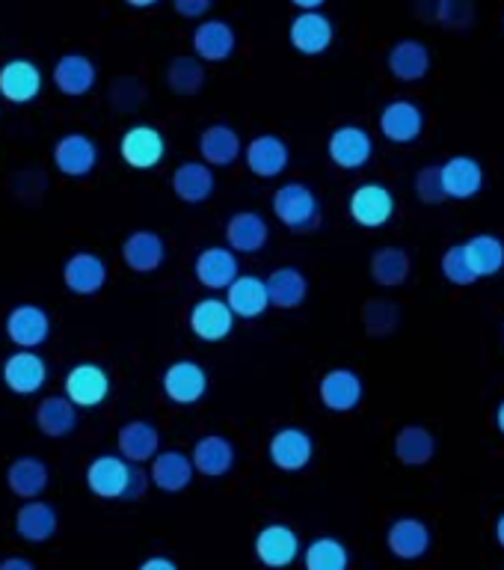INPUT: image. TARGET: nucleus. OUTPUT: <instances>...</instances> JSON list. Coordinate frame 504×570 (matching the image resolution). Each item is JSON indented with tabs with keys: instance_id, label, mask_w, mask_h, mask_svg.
Segmentation results:
<instances>
[{
	"instance_id": "obj_1",
	"label": "nucleus",
	"mask_w": 504,
	"mask_h": 570,
	"mask_svg": "<svg viewBox=\"0 0 504 570\" xmlns=\"http://www.w3.org/2000/svg\"><path fill=\"white\" fill-rule=\"evenodd\" d=\"M83 479H87L89 493L98 499H107V502H116V499L134 502L149 490V475L137 463L125 461L122 454H98V458H92Z\"/></svg>"
},
{
	"instance_id": "obj_2",
	"label": "nucleus",
	"mask_w": 504,
	"mask_h": 570,
	"mask_svg": "<svg viewBox=\"0 0 504 570\" xmlns=\"http://www.w3.org/2000/svg\"><path fill=\"white\" fill-rule=\"evenodd\" d=\"M274 217L291 232H312L320 223V203L306 181H285L274 194Z\"/></svg>"
},
{
	"instance_id": "obj_3",
	"label": "nucleus",
	"mask_w": 504,
	"mask_h": 570,
	"mask_svg": "<svg viewBox=\"0 0 504 570\" xmlns=\"http://www.w3.org/2000/svg\"><path fill=\"white\" fill-rule=\"evenodd\" d=\"M62 395L78 410L101 407L110 395V374L98 363L71 365L62 377Z\"/></svg>"
},
{
	"instance_id": "obj_4",
	"label": "nucleus",
	"mask_w": 504,
	"mask_h": 570,
	"mask_svg": "<svg viewBox=\"0 0 504 570\" xmlns=\"http://www.w3.org/2000/svg\"><path fill=\"white\" fill-rule=\"evenodd\" d=\"M160 390L176 407H194L208 392V372L196 360H176L160 374Z\"/></svg>"
},
{
	"instance_id": "obj_5",
	"label": "nucleus",
	"mask_w": 504,
	"mask_h": 570,
	"mask_svg": "<svg viewBox=\"0 0 504 570\" xmlns=\"http://www.w3.org/2000/svg\"><path fill=\"white\" fill-rule=\"evenodd\" d=\"M347 214L363 229H381L395 217V196L381 181H363L347 199Z\"/></svg>"
},
{
	"instance_id": "obj_6",
	"label": "nucleus",
	"mask_w": 504,
	"mask_h": 570,
	"mask_svg": "<svg viewBox=\"0 0 504 570\" xmlns=\"http://www.w3.org/2000/svg\"><path fill=\"white\" fill-rule=\"evenodd\" d=\"M107 276H110L107 262L98 253H89V249L71 253L66 258V265H62V285L75 297H96V294H101L107 285Z\"/></svg>"
},
{
	"instance_id": "obj_7",
	"label": "nucleus",
	"mask_w": 504,
	"mask_h": 570,
	"mask_svg": "<svg viewBox=\"0 0 504 570\" xmlns=\"http://www.w3.org/2000/svg\"><path fill=\"white\" fill-rule=\"evenodd\" d=\"M119 155L137 173H149L167 155V140L155 125H134L119 137Z\"/></svg>"
},
{
	"instance_id": "obj_8",
	"label": "nucleus",
	"mask_w": 504,
	"mask_h": 570,
	"mask_svg": "<svg viewBox=\"0 0 504 570\" xmlns=\"http://www.w3.org/2000/svg\"><path fill=\"white\" fill-rule=\"evenodd\" d=\"M267 458L274 463L276 470L283 472H300L306 470L315 458V440L309 431H303L297 425L279 428L270 443H267Z\"/></svg>"
},
{
	"instance_id": "obj_9",
	"label": "nucleus",
	"mask_w": 504,
	"mask_h": 570,
	"mask_svg": "<svg viewBox=\"0 0 504 570\" xmlns=\"http://www.w3.org/2000/svg\"><path fill=\"white\" fill-rule=\"evenodd\" d=\"M7 338L21 351H36L51 338V315L36 303H18L7 315Z\"/></svg>"
},
{
	"instance_id": "obj_10",
	"label": "nucleus",
	"mask_w": 504,
	"mask_h": 570,
	"mask_svg": "<svg viewBox=\"0 0 504 570\" xmlns=\"http://www.w3.org/2000/svg\"><path fill=\"white\" fill-rule=\"evenodd\" d=\"M53 167L66 178H87L98 167V142L83 131L62 134L53 142Z\"/></svg>"
},
{
	"instance_id": "obj_11",
	"label": "nucleus",
	"mask_w": 504,
	"mask_h": 570,
	"mask_svg": "<svg viewBox=\"0 0 504 570\" xmlns=\"http://www.w3.org/2000/svg\"><path fill=\"white\" fill-rule=\"evenodd\" d=\"M0 381L12 395H36L48 383V363L36 351H21L9 354L0 368Z\"/></svg>"
},
{
	"instance_id": "obj_12",
	"label": "nucleus",
	"mask_w": 504,
	"mask_h": 570,
	"mask_svg": "<svg viewBox=\"0 0 504 570\" xmlns=\"http://www.w3.org/2000/svg\"><path fill=\"white\" fill-rule=\"evenodd\" d=\"M327 155L338 169H363L374 155L372 134L365 131L363 125H338L336 131L329 134Z\"/></svg>"
},
{
	"instance_id": "obj_13",
	"label": "nucleus",
	"mask_w": 504,
	"mask_h": 570,
	"mask_svg": "<svg viewBox=\"0 0 504 570\" xmlns=\"http://www.w3.org/2000/svg\"><path fill=\"white\" fill-rule=\"evenodd\" d=\"M244 164L256 178H279L291 164V149L279 134H258L244 142Z\"/></svg>"
},
{
	"instance_id": "obj_14",
	"label": "nucleus",
	"mask_w": 504,
	"mask_h": 570,
	"mask_svg": "<svg viewBox=\"0 0 504 570\" xmlns=\"http://www.w3.org/2000/svg\"><path fill=\"white\" fill-rule=\"evenodd\" d=\"M190 333H194L199 342H208V345H217V342H226L235 330V315H231L229 303L211 294V297H202V301L194 303L190 309Z\"/></svg>"
},
{
	"instance_id": "obj_15",
	"label": "nucleus",
	"mask_w": 504,
	"mask_h": 570,
	"mask_svg": "<svg viewBox=\"0 0 504 570\" xmlns=\"http://www.w3.org/2000/svg\"><path fill=\"white\" fill-rule=\"evenodd\" d=\"M253 550H256V559L261 561L265 568L283 570L297 561L303 547L291 525L270 523L265 525V529H258L256 541H253Z\"/></svg>"
},
{
	"instance_id": "obj_16",
	"label": "nucleus",
	"mask_w": 504,
	"mask_h": 570,
	"mask_svg": "<svg viewBox=\"0 0 504 570\" xmlns=\"http://www.w3.org/2000/svg\"><path fill=\"white\" fill-rule=\"evenodd\" d=\"M381 134L395 146H407V142H416L425 131V110L416 105V101H407V98H395L381 110Z\"/></svg>"
},
{
	"instance_id": "obj_17",
	"label": "nucleus",
	"mask_w": 504,
	"mask_h": 570,
	"mask_svg": "<svg viewBox=\"0 0 504 570\" xmlns=\"http://www.w3.org/2000/svg\"><path fill=\"white\" fill-rule=\"evenodd\" d=\"M42 92V69L33 60L16 57L0 66V96L9 105H33Z\"/></svg>"
},
{
	"instance_id": "obj_18",
	"label": "nucleus",
	"mask_w": 504,
	"mask_h": 570,
	"mask_svg": "<svg viewBox=\"0 0 504 570\" xmlns=\"http://www.w3.org/2000/svg\"><path fill=\"white\" fill-rule=\"evenodd\" d=\"M288 39H291L294 51L303 57H320L329 51V45L336 39V27L320 9L315 12H297L288 27Z\"/></svg>"
},
{
	"instance_id": "obj_19",
	"label": "nucleus",
	"mask_w": 504,
	"mask_h": 570,
	"mask_svg": "<svg viewBox=\"0 0 504 570\" xmlns=\"http://www.w3.org/2000/svg\"><path fill=\"white\" fill-rule=\"evenodd\" d=\"M240 274L238 253H231L229 247H214L199 249V256L194 258V276L196 283L208 288V292H226L231 285V279Z\"/></svg>"
},
{
	"instance_id": "obj_20",
	"label": "nucleus",
	"mask_w": 504,
	"mask_h": 570,
	"mask_svg": "<svg viewBox=\"0 0 504 570\" xmlns=\"http://www.w3.org/2000/svg\"><path fill=\"white\" fill-rule=\"evenodd\" d=\"M320 404L329 410V413H350L363 404L365 386L363 377L354 372V368H329L318 383Z\"/></svg>"
},
{
	"instance_id": "obj_21",
	"label": "nucleus",
	"mask_w": 504,
	"mask_h": 570,
	"mask_svg": "<svg viewBox=\"0 0 504 570\" xmlns=\"http://www.w3.org/2000/svg\"><path fill=\"white\" fill-rule=\"evenodd\" d=\"M190 461H194L196 475H205V479H223L235 470V461H238V449L231 443L229 436L223 434H205L196 440L194 452H190Z\"/></svg>"
},
{
	"instance_id": "obj_22",
	"label": "nucleus",
	"mask_w": 504,
	"mask_h": 570,
	"mask_svg": "<svg viewBox=\"0 0 504 570\" xmlns=\"http://www.w3.org/2000/svg\"><path fill=\"white\" fill-rule=\"evenodd\" d=\"M267 240H270V223L265 220V214L238 212L226 223V247L238 256H256L267 247Z\"/></svg>"
},
{
	"instance_id": "obj_23",
	"label": "nucleus",
	"mask_w": 504,
	"mask_h": 570,
	"mask_svg": "<svg viewBox=\"0 0 504 570\" xmlns=\"http://www.w3.org/2000/svg\"><path fill=\"white\" fill-rule=\"evenodd\" d=\"M223 301L229 303L231 315L240 321H256L270 309V297H267L265 279L256 274L235 276L229 288H226V297H223Z\"/></svg>"
},
{
	"instance_id": "obj_24",
	"label": "nucleus",
	"mask_w": 504,
	"mask_h": 570,
	"mask_svg": "<svg viewBox=\"0 0 504 570\" xmlns=\"http://www.w3.org/2000/svg\"><path fill=\"white\" fill-rule=\"evenodd\" d=\"M194 461L181 449L158 452L149 461V484H155L164 493H181L194 484Z\"/></svg>"
},
{
	"instance_id": "obj_25",
	"label": "nucleus",
	"mask_w": 504,
	"mask_h": 570,
	"mask_svg": "<svg viewBox=\"0 0 504 570\" xmlns=\"http://www.w3.org/2000/svg\"><path fill=\"white\" fill-rule=\"evenodd\" d=\"M169 185H172V194L187 205H202L208 203L217 190V176H214V169L205 164V160H185V164H178L172 169V178H169Z\"/></svg>"
},
{
	"instance_id": "obj_26",
	"label": "nucleus",
	"mask_w": 504,
	"mask_h": 570,
	"mask_svg": "<svg viewBox=\"0 0 504 570\" xmlns=\"http://www.w3.org/2000/svg\"><path fill=\"white\" fill-rule=\"evenodd\" d=\"M431 541H434L431 529L418 517H398L389 525V532H386V547H389V552L395 559L404 561L425 559L427 550H431Z\"/></svg>"
},
{
	"instance_id": "obj_27",
	"label": "nucleus",
	"mask_w": 504,
	"mask_h": 570,
	"mask_svg": "<svg viewBox=\"0 0 504 570\" xmlns=\"http://www.w3.org/2000/svg\"><path fill=\"white\" fill-rule=\"evenodd\" d=\"M238 48V36L231 30L229 21L223 18H205L202 24L194 30V57L202 62H223L229 60Z\"/></svg>"
},
{
	"instance_id": "obj_28",
	"label": "nucleus",
	"mask_w": 504,
	"mask_h": 570,
	"mask_svg": "<svg viewBox=\"0 0 504 570\" xmlns=\"http://www.w3.org/2000/svg\"><path fill=\"white\" fill-rule=\"evenodd\" d=\"M53 87L60 89L62 96L83 98L92 92L98 80V66L89 60L87 53H62L57 66H53Z\"/></svg>"
},
{
	"instance_id": "obj_29",
	"label": "nucleus",
	"mask_w": 504,
	"mask_h": 570,
	"mask_svg": "<svg viewBox=\"0 0 504 570\" xmlns=\"http://www.w3.org/2000/svg\"><path fill=\"white\" fill-rule=\"evenodd\" d=\"M167 258V244L155 229H134L122 240V262L134 274H155Z\"/></svg>"
},
{
	"instance_id": "obj_30",
	"label": "nucleus",
	"mask_w": 504,
	"mask_h": 570,
	"mask_svg": "<svg viewBox=\"0 0 504 570\" xmlns=\"http://www.w3.org/2000/svg\"><path fill=\"white\" fill-rule=\"evenodd\" d=\"M439 173H443V187L445 199H475L484 187V169L475 158L470 155H454L445 164H439Z\"/></svg>"
},
{
	"instance_id": "obj_31",
	"label": "nucleus",
	"mask_w": 504,
	"mask_h": 570,
	"mask_svg": "<svg viewBox=\"0 0 504 570\" xmlns=\"http://www.w3.org/2000/svg\"><path fill=\"white\" fill-rule=\"evenodd\" d=\"M199 155L211 169H226L244 155V140L231 125L214 122L199 134Z\"/></svg>"
},
{
	"instance_id": "obj_32",
	"label": "nucleus",
	"mask_w": 504,
	"mask_h": 570,
	"mask_svg": "<svg viewBox=\"0 0 504 570\" xmlns=\"http://www.w3.org/2000/svg\"><path fill=\"white\" fill-rule=\"evenodd\" d=\"M51 484V470L42 458L33 454H21L7 466V488L16 493L18 499H39Z\"/></svg>"
},
{
	"instance_id": "obj_33",
	"label": "nucleus",
	"mask_w": 504,
	"mask_h": 570,
	"mask_svg": "<svg viewBox=\"0 0 504 570\" xmlns=\"http://www.w3.org/2000/svg\"><path fill=\"white\" fill-rule=\"evenodd\" d=\"M57 529H60V517H57L53 505L42 502V499H27L24 505L16 511V532L21 541H51L53 534H57Z\"/></svg>"
},
{
	"instance_id": "obj_34",
	"label": "nucleus",
	"mask_w": 504,
	"mask_h": 570,
	"mask_svg": "<svg viewBox=\"0 0 504 570\" xmlns=\"http://www.w3.org/2000/svg\"><path fill=\"white\" fill-rule=\"evenodd\" d=\"M119 454H122L128 463H149L155 454L160 452V431L146 419H131L119 428Z\"/></svg>"
},
{
	"instance_id": "obj_35",
	"label": "nucleus",
	"mask_w": 504,
	"mask_h": 570,
	"mask_svg": "<svg viewBox=\"0 0 504 570\" xmlns=\"http://www.w3.org/2000/svg\"><path fill=\"white\" fill-rule=\"evenodd\" d=\"M78 425L80 410L66 395H48V399L39 401V407H36V428L42 431V436L62 440V436L75 434Z\"/></svg>"
},
{
	"instance_id": "obj_36",
	"label": "nucleus",
	"mask_w": 504,
	"mask_h": 570,
	"mask_svg": "<svg viewBox=\"0 0 504 570\" xmlns=\"http://www.w3.org/2000/svg\"><path fill=\"white\" fill-rule=\"evenodd\" d=\"M386 66H389L392 78L416 83V80L427 78V71H431V51L418 39H401V42L392 45Z\"/></svg>"
},
{
	"instance_id": "obj_37",
	"label": "nucleus",
	"mask_w": 504,
	"mask_h": 570,
	"mask_svg": "<svg viewBox=\"0 0 504 570\" xmlns=\"http://www.w3.org/2000/svg\"><path fill=\"white\" fill-rule=\"evenodd\" d=\"M265 285L270 306H276V309H297L309 297V279L300 267L294 265L276 267L274 274L265 279Z\"/></svg>"
},
{
	"instance_id": "obj_38",
	"label": "nucleus",
	"mask_w": 504,
	"mask_h": 570,
	"mask_svg": "<svg viewBox=\"0 0 504 570\" xmlns=\"http://www.w3.org/2000/svg\"><path fill=\"white\" fill-rule=\"evenodd\" d=\"M436 440L425 425H404L395 436V458L404 466H425L434 461Z\"/></svg>"
},
{
	"instance_id": "obj_39",
	"label": "nucleus",
	"mask_w": 504,
	"mask_h": 570,
	"mask_svg": "<svg viewBox=\"0 0 504 570\" xmlns=\"http://www.w3.org/2000/svg\"><path fill=\"white\" fill-rule=\"evenodd\" d=\"M466 256H470V265L475 271V276H496L502 274L504 267V240L498 235H490V232H481L475 238H470L466 244Z\"/></svg>"
},
{
	"instance_id": "obj_40",
	"label": "nucleus",
	"mask_w": 504,
	"mask_h": 570,
	"mask_svg": "<svg viewBox=\"0 0 504 570\" xmlns=\"http://www.w3.org/2000/svg\"><path fill=\"white\" fill-rule=\"evenodd\" d=\"M409 253L401 247H381L372 256V279L381 288H398L409 276Z\"/></svg>"
},
{
	"instance_id": "obj_41",
	"label": "nucleus",
	"mask_w": 504,
	"mask_h": 570,
	"mask_svg": "<svg viewBox=\"0 0 504 570\" xmlns=\"http://www.w3.org/2000/svg\"><path fill=\"white\" fill-rule=\"evenodd\" d=\"M303 564L306 570H347L350 564V552L338 538H315V541L303 550Z\"/></svg>"
},
{
	"instance_id": "obj_42",
	"label": "nucleus",
	"mask_w": 504,
	"mask_h": 570,
	"mask_svg": "<svg viewBox=\"0 0 504 570\" xmlns=\"http://www.w3.org/2000/svg\"><path fill=\"white\" fill-rule=\"evenodd\" d=\"M167 87L181 98L196 96L205 87V62L196 57H176L167 66Z\"/></svg>"
},
{
	"instance_id": "obj_43",
	"label": "nucleus",
	"mask_w": 504,
	"mask_h": 570,
	"mask_svg": "<svg viewBox=\"0 0 504 570\" xmlns=\"http://www.w3.org/2000/svg\"><path fill=\"white\" fill-rule=\"evenodd\" d=\"M363 324L368 336H389L398 327V306L389 301H368L363 309Z\"/></svg>"
},
{
	"instance_id": "obj_44",
	"label": "nucleus",
	"mask_w": 504,
	"mask_h": 570,
	"mask_svg": "<svg viewBox=\"0 0 504 570\" xmlns=\"http://www.w3.org/2000/svg\"><path fill=\"white\" fill-rule=\"evenodd\" d=\"M443 276L452 285H475V283H478V276H475V271H472L470 256H466V247H463V244H454V247L445 249Z\"/></svg>"
},
{
	"instance_id": "obj_45",
	"label": "nucleus",
	"mask_w": 504,
	"mask_h": 570,
	"mask_svg": "<svg viewBox=\"0 0 504 570\" xmlns=\"http://www.w3.org/2000/svg\"><path fill=\"white\" fill-rule=\"evenodd\" d=\"M416 196L425 205L443 203V199H445V187H443V173H439V164H431V167L418 169Z\"/></svg>"
},
{
	"instance_id": "obj_46",
	"label": "nucleus",
	"mask_w": 504,
	"mask_h": 570,
	"mask_svg": "<svg viewBox=\"0 0 504 570\" xmlns=\"http://www.w3.org/2000/svg\"><path fill=\"white\" fill-rule=\"evenodd\" d=\"M214 0H172V9L187 21H199L211 12Z\"/></svg>"
},
{
	"instance_id": "obj_47",
	"label": "nucleus",
	"mask_w": 504,
	"mask_h": 570,
	"mask_svg": "<svg viewBox=\"0 0 504 570\" xmlns=\"http://www.w3.org/2000/svg\"><path fill=\"white\" fill-rule=\"evenodd\" d=\"M137 570H181L172 559H167V556H151V559H146Z\"/></svg>"
},
{
	"instance_id": "obj_48",
	"label": "nucleus",
	"mask_w": 504,
	"mask_h": 570,
	"mask_svg": "<svg viewBox=\"0 0 504 570\" xmlns=\"http://www.w3.org/2000/svg\"><path fill=\"white\" fill-rule=\"evenodd\" d=\"M0 570H36V564L24 556H9V559L0 561Z\"/></svg>"
},
{
	"instance_id": "obj_49",
	"label": "nucleus",
	"mask_w": 504,
	"mask_h": 570,
	"mask_svg": "<svg viewBox=\"0 0 504 570\" xmlns=\"http://www.w3.org/2000/svg\"><path fill=\"white\" fill-rule=\"evenodd\" d=\"M294 7L300 9V12H315V9H320L327 0H291Z\"/></svg>"
},
{
	"instance_id": "obj_50",
	"label": "nucleus",
	"mask_w": 504,
	"mask_h": 570,
	"mask_svg": "<svg viewBox=\"0 0 504 570\" xmlns=\"http://www.w3.org/2000/svg\"><path fill=\"white\" fill-rule=\"evenodd\" d=\"M128 7L131 9H151V7H158L160 0H125Z\"/></svg>"
},
{
	"instance_id": "obj_51",
	"label": "nucleus",
	"mask_w": 504,
	"mask_h": 570,
	"mask_svg": "<svg viewBox=\"0 0 504 570\" xmlns=\"http://www.w3.org/2000/svg\"><path fill=\"white\" fill-rule=\"evenodd\" d=\"M496 538H498V543L504 547V514L496 520Z\"/></svg>"
},
{
	"instance_id": "obj_52",
	"label": "nucleus",
	"mask_w": 504,
	"mask_h": 570,
	"mask_svg": "<svg viewBox=\"0 0 504 570\" xmlns=\"http://www.w3.org/2000/svg\"><path fill=\"white\" fill-rule=\"evenodd\" d=\"M496 425H498V431H502V434H504V401H502V404H498V413H496Z\"/></svg>"
},
{
	"instance_id": "obj_53",
	"label": "nucleus",
	"mask_w": 504,
	"mask_h": 570,
	"mask_svg": "<svg viewBox=\"0 0 504 570\" xmlns=\"http://www.w3.org/2000/svg\"><path fill=\"white\" fill-rule=\"evenodd\" d=\"M502 24H504V21H502Z\"/></svg>"
}]
</instances>
